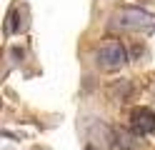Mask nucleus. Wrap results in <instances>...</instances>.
<instances>
[{
  "mask_svg": "<svg viewBox=\"0 0 155 150\" xmlns=\"http://www.w3.org/2000/svg\"><path fill=\"white\" fill-rule=\"evenodd\" d=\"M115 25L130 28V30H138V28H153V25H155V15L145 13V10H140V8H125V10H120V13H118Z\"/></svg>",
  "mask_w": 155,
  "mask_h": 150,
  "instance_id": "nucleus-1",
  "label": "nucleus"
},
{
  "mask_svg": "<svg viewBox=\"0 0 155 150\" xmlns=\"http://www.w3.org/2000/svg\"><path fill=\"white\" fill-rule=\"evenodd\" d=\"M125 60H128V53H125V45L120 40H110V43L103 45L100 53H98V63L103 68H118Z\"/></svg>",
  "mask_w": 155,
  "mask_h": 150,
  "instance_id": "nucleus-2",
  "label": "nucleus"
},
{
  "mask_svg": "<svg viewBox=\"0 0 155 150\" xmlns=\"http://www.w3.org/2000/svg\"><path fill=\"white\" fill-rule=\"evenodd\" d=\"M130 120H133V130H135L138 135H148V133H153V130H155V113H153V110H148V108L133 110Z\"/></svg>",
  "mask_w": 155,
  "mask_h": 150,
  "instance_id": "nucleus-3",
  "label": "nucleus"
}]
</instances>
